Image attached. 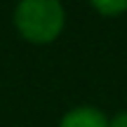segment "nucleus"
<instances>
[{"mask_svg": "<svg viewBox=\"0 0 127 127\" xmlns=\"http://www.w3.org/2000/svg\"><path fill=\"white\" fill-rule=\"evenodd\" d=\"M66 9L61 0H19L14 7V26L24 40L50 45L61 35Z\"/></svg>", "mask_w": 127, "mask_h": 127, "instance_id": "nucleus-1", "label": "nucleus"}, {"mask_svg": "<svg viewBox=\"0 0 127 127\" xmlns=\"http://www.w3.org/2000/svg\"><path fill=\"white\" fill-rule=\"evenodd\" d=\"M59 127H108V118L96 106H75L61 115Z\"/></svg>", "mask_w": 127, "mask_h": 127, "instance_id": "nucleus-2", "label": "nucleus"}, {"mask_svg": "<svg viewBox=\"0 0 127 127\" xmlns=\"http://www.w3.org/2000/svg\"><path fill=\"white\" fill-rule=\"evenodd\" d=\"M90 5L101 17H118L127 12V0H90Z\"/></svg>", "mask_w": 127, "mask_h": 127, "instance_id": "nucleus-3", "label": "nucleus"}, {"mask_svg": "<svg viewBox=\"0 0 127 127\" xmlns=\"http://www.w3.org/2000/svg\"><path fill=\"white\" fill-rule=\"evenodd\" d=\"M108 127H127V111H118L113 118H108Z\"/></svg>", "mask_w": 127, "mask_h": 127, "instance_id": "nucleus-4", "label": "nucleus"}]
</instances>
